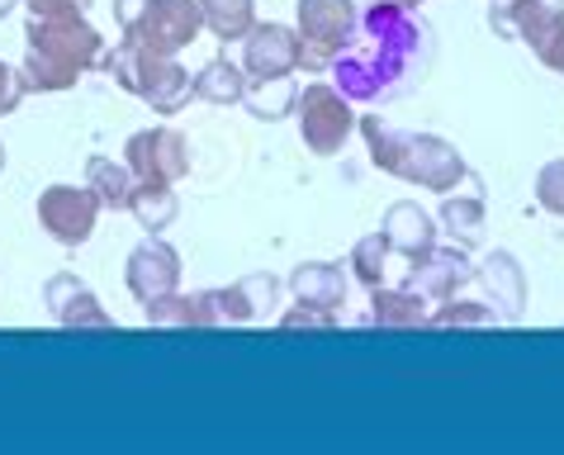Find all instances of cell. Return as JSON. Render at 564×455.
<instances>
[{
    "label": "cell",
    "instance_id": "6",
    "mask_svg": "<svg viewBox=\"0 0 564 455\" xmlns=\"http://www.w3.org/2000/svg\"><path fill=\"white\" fill-rule=\"evenodd\" d=\"M294 14H300V24H294V34H300V67L323 76L356 34V0H300Z\"/></svg>",
    "mask_w": 564,
    "mask_h": 455
},
{
    "label": "cell",
    "instance_id": "4",
    "mask_svg": "<svg viewBox=\"0 0 564 455\" xmlns=\"http://www.w3.org/2000/svg\"><path fill=\"white\" fill-rule=\"evenodd\" d=\"M100 67L115 76L119 90H129L133 100L152 105V115H162V119L181 115V109L195 100L191 72H185L171 53H152V48H143V43H133V39H119L115 48H105Z\"/></svg>",
    "mask_w": 564,
    "mask_h": 455
},
{
    "label": "cell",
    "instance_id": "23",
    "mask_svg": "<svg viewBox=\"0 0 564 455\" xmlns=\"http://www.w3.org/2000/svg\"><path fill=\"white\" fill-rule=\"evenodd\" d=\"M436 228L446 232L456 247H475L479 238H484V199L479 195H456L451 191L446 199H442V209H436Z\"/></svg>",
    "mask_w": 564,
    "mask_h": 455
},
{
    "label": "cell",
    "instance_id": "14",
    "mask_svg": "<svg viewBox=\"0 0 564 455\" xmlns=\"http://www.w3.org/2000/svg\"><path fill=\"white\" fill-rule=\"evenodd\" d=\"M494 34L527 43L531 53L564 24V0H494L489 6Z\"/></svg>",
    "mask_w": 564,
    "mask_h": 455
},
{
    "label": "cell",
    "instance_id": "29",
    "mask_svg": "<svg viewBox=\"0 0 564 455\" xmlns=\"http://www.w3.org/2000/svg\"><path fill=\"white\" fill-rule=\"evenodd\" d=\"M536 204L545 214L564 218V156H555V162H545L536 171Z\"/></svg>",
    "mask_w": 564,
    "mask_h": 455
},
{
    "label": "cell",
    "instance_id": "25",
    "mask_svg": "<svg viewBox=\"0 0 564 455\" xmlns=\"http://www.w3.org/2000/svg\"><path fill=\"white\" fill-rule=\"evenodd\" d=\"M199 14L218 43H242V34L257 24V0H199Z\"/></svg>",
    "mask_w": 564,
    "mask_h": 455
},
{
    "label": "cell",
    "instance_id": "33",
    "mask_svg": "<svg viewBox=\"0 0 564 455\" xmlns=\"http://www.w3.org/2000/svg\"><path fill=\"white\" fill-rule=\"evenodd\" d=\"M536 57H541V67H545V72H555V76H564V24L555 29V34H551V39H545V43H541V48H536Z\"/></svg>",
    "mask_w": 564,
    "mask_h": 455
},
{
    "label": "cell",
    "instance_id": "36",
    "mask_svg": "<svg viewBox=\"0 0 564 455\" xmlns=\"http://www.w3.org/2000/svg\"><path fill=\"white\" fill-rule=\"evenodd\" d=\"M0 171H6V143H0Z\"/></svg>",
    "mask_w": 564,
    "mask_h": 455
},
{
    "label": "cell",
    "instance_id": "2",
    "mask_svg": "<svg viewBox=\"0 0 564 455\" xmlns=\"http://www.w3.org/2000/svg\"><path fill=\"white\" fill-rule=\"evenodd\" d=\"M105 57V34L86 14H29L24 24V90L57 96L72 90L86 72H96Z\"/></svg>",
    "mask_w": 564,
    "mask_h": 455
},
{
    "label": "cell",
    "instance_id": "26",
    "mask_svg": "<svg viewBox=\"0 0 564 455\" xmlns=\"http://www.w3.org/2000/svg\"><path fill=\"white\" fill-rule=\"evenodd\" d=\"M294 96H300V86H294L290 76H271V82H247L242 105L252 109V119L275 123V119L294 115Z\"/></svg>",
    "mask_w": 564,
    "mask_h": 455
},
{
    "label": "cell",
    "instance_id": "3",
    "mask_svg": "<svg viewBox=\"0 0 564 455\" xmlns=\"http://www.w3.org/2000/svg\"><path fill=\"white\" fill-rule=\"evenodd\" d=\"M360 138H366V152H370V166L384 171L394 181H409L417 191H432V195H451L456 185L475 181L465 166V156L456 143L436 133H409V129H394L389 119H356Z\"/></svg>",
    "mask_w": 564,
    "mask_h": 455
},
{
    "label": "cell",
    "instance_id": "12",
    "mask_svg": "<svg viewBox=\"0 0 564 455\" xmlns=\"http://www.w3.org/2000/svg\"><path fill=\"white\" fill-rule=\"evenodd\" d=\"M469 280H475V261L456 242H446V247L436 242L417 261H409V290H417L427 304H442L451 294H460Z\"/></svg>",
    "mask_w": 564,
    "mask_h": 455
},
{
    "label": "cell",
    "instance_id": "30",
    "mask_svg": "<svg viewBox=\"0 0 564 455\" xmlns=\"http://www.w3.org/2000/svg\"><path fill=\"white\" fill-rule=\"evenodd\" d=\"M280 327H285V333H333L337 313L318 308V304H294L290 313H280Z\"/></svg>",
    "mask_w": 564,
    "mask_h": 455
},
{
    "label": "cell",
    "instance_id": "1",
    "mask_svg": "<svg viewBox=\"0 0 564 455\" xmlns=\"http://www.w3.org/2000/svg\"><path fill=\"white\" fill-rule=\"evenodd\" d=\"M432 62V29L417 10L370 0L356 6V34L341 57L327 67L333 86L351 105H389L409 90L413 72L422 76Z\"/></svg>",
    "mask_w": 564,
    "mask_h": 455
},
{
    "label": "cell",
    "instance_id": "18",
    "mask_svg": "<svg viewBox=\"0 0 564 455\" xmlns=\"http://www.w3.org/2000/svg\"><path fill=\"white\" fill-rule=\"evenodd\" d=\"M290 294L300 304H318L341 313L347 308V275H341L337 261H300L290 271Z\"/></svg>",
    "mask_w": 564,
    "mask_h": 455
},
{
    "label": "cell",
    "instance_id": "17",
    "mask_svg": "<svg viewBox=\"0 0 564 455\" xmlns=\"http://www.w3.org/2000/svg\"><path fill=\"white\" fill-rule=\"evenodd\" d=\"M214 300H218V318L224 323H257L280 304V280L265 271H252L224 290H214Z\"/></svg>",
    "mask_w": 564,
    "mask_h": 455
},
{
    "label": "cell",
    "instance_id": "13",
    "mask_svg": "<svg viewBox=\"0 0 564 455\" xmlns=\"http://www.w3.org/2000/svg\"><path fill=\"white\" fill-rule=\"evenodd\" d=\"M43 304H48L53 318L62 327H72V333H109V327H115L109 308L96 300V290H90L76 271L48 275V285H43Z\"/></svg>",
    "mask_w": 564,
    "mask_h": 455
},
{
    "label": "cell",
    "instance_id": "28",
    "mask_svg": "<svg viewBox=\"0 0 564 455\" xmlns=\"http://www.w3.org/2000/svg\"><path fill=\"white\" fill-rule=\"evenodd\" d=\"M498 323V313L489 304H475V300H442V308L427 313V327H489Z\"/></svg>",
    "mask_w": 564,
    "mask_h": 455
},
{
    "label": "cell",
    "instance_id": "15",
    "mask_svg": "<svg viewBox=\"0 0 564 455\" xmlns=\"http://www.w3.org/2000/svg\"><path fill=\"white\" fill-rule=\"evenodd\" d=\"M475 280H479V290H484V300H489V308L498 313V318H522V308H527V271H522V261H517L512 252H489L479 266H475Z\"/></svg>",
    "mask_w": 564,
    "mask_h": 455
},
{
    "label": "cell",
    "instance_id": "37",
    "mask_svg": "<svg viewBox=\"0 0 564 455\" xmlns=\"http://www.w3.org/2000/svg\"><path fill=\"white\" fill-rule=\"evenodd\" d=\"M14 6H20V0H14Z\"/></svg>",
    "mask_w": 564,
    "mask_h": 455
},
{
    "label": "cell",
    "instance_id": "31",
    "mask_svg": "<svg viewBox=\"0 0 564 455\" xmlns=\"http://www.w3.org/2000/svg\"><path fill=\"white\" fill-rule=\"evenodd\" d=\"M24 96H29V90H24V76H20V67H10V62H0V119L14 115Z\"/></svg>",
    "mask_w": 564,
    "mask_h": 455
},
{
    "label": "cell",
    "instance_id": "20",
    "mask_svg": "<svg viewBox=\"0 0 564 455\" xmlns=\"http://www.w3.org/2000/svg\"><path fill=\"white\" fill-rule=\"evenodd\" d=\"M191 82H195V100L218 105V109L242 105V96H247V72H242V62H232L228 53L209 57L205 67L191 76Z\"/></svg>",
    "mask_w": 564,
    "mask_h": 455
},
{
    "label": "cell",
    "instance_id": "9",
    "mask_svg": "<svg viewBox=\"0 0 564 455\" xmlns=\"http://www.w3.org/2000/svg\"><path fill=\"white\" fill-rule=\"evenodd\" d=\"M123 162H129L138 181L176 185L191 176V143H185L171 123H156V129H138L129 143H123Z\"/></svg>",
    "mask_w": 564,
    "mask_h": 455
},
{
    "label": "cell",
    "instance_id": "35",
    "mask_svg": "<svg viewBox=\"0 0 564 455\" xmlns=\"http://www.w3.org/2000/svg\"><path fill=\"white\" fill-rule=\"evenodd\" d=\"M14 10V0H0V20H6V14Z\"/></svg>",
    "mask_w": 564,
    "mask_h": 455
},
{
    "label": "cell",
    "instance_id": "34",
    "mask_svg": "<svg viewBox=\"0 0 564 455\" xmlns=\"http://www.w3.org/2000/svg\"><path fill=\"white\" fill-rule=\"evenodd\" d=\"M389 6H403V10H417L422 0H389Z\"/></svg>",
    "mask_w": 564,
    "mask_h": 455
},
{
    "label": "cell",
    "instance_id": "11",
    "mask_svg": "<svg viewBox=\"0 0 564 455\" xmlns=\"http://www.w3.org/2000/svg\"><path fill=\"white\" fill-rule=\"evenodd\" d=\"M242 72L247 82H271V76H294L300 72V34L290 24L257 20L242 34Z\"/></svg>",
    "mask_w": 564,
    "mask_h": 455
},
{
    "label": "cell",
    "instance_id": "19",
    "mask_svg": "<svg viewBox=\"0 0 564 455\" xmlns=\"http://www.w3.org/2000/svg\"><path fill=\"white\" fill-rule=\"evenodd\" d=\"M143 318L152 327H224L218 318V300L214 290H199V294H166V300H156L143 308Z\"/></svg>",
    "mask_w": 564,
    "mask_h": 455
},
{
    "label": "cell",
    "instance_id": "7",
    "mask_svg": "<svg viewBox=\"0 0 564 455\" xmlns=\"http://www.w3.org/2000/svg\"><path fill=\"white\" fill-rule=\"evenodd\" d=\"M356 119L360 115L351 109V100L333 82H308L294 96V123H300V138L313 156H337L356 133Z\"/></svg>",
    "mask_w": 564,
    "mask_h": 455
},
{
    "label": "cell",
    "instance_id": "5",
    "mask_svg": "<svg viewBox=\"0 0 564 455\" xmlns=\"http://www.w3.org/2000/svg\"><path fill=\"white\" fill-rule=\"evenodd\" d=\"M119 39H133L152 53H185L205 29L199 0H115Z\"/></svg>",
    "mask_w": 564,
    "mask_h": 455
},
{
    "label": "cell",
    "instance_id": "27",
    "mask_svg": "<svg viewBox=\"0 0 564 455\" xmlns=\"http://www.w3.org/2000/svg\"><path fill=\"white\" fill-rule=\"evenodd\" d=\"M347 271H351L366 290L384 285V275H389V242H384V232H366V238H360V242L351 247Z\"/></svg>",
    "mask_w": 564,
    "mask_h": 455
},
{
    "label": "cell",
    "instance_id": "21",
    "mask_svg": "<svg viewBox=\"0 0 564 455\" xmlns=\"http://www.w3.org/2000/svg\"><path fill=\"white\" fill-rule=\"evenodd\" d=\"M370 323L375 327H427V300L409 285H375L370 290Z\"/></svg>",
    "mask_w": 564,
    "mask_h": 455
},
{
    "label": "cell",
    "instance_id": "16",
    "mask_svg": "<svg viewBox=\"0 0 564 455\" xmlns=\"http://www.w3.org/2000/svg\"><path fill=\"white\" fill-rule=\"evenodd\" d=\"M384 242H389V252H399L403 261H417L427 247H436V218L422 209L417 199H399V204H389V214H384Z\"/></svg>",
    "mask_w": 564,
    "mask_h": 455
},
{
    "label": "cell",
    "instance_id": "22",
    "mask_svg": "<svg viewBox=\"0 0 564 455\" xmlns=\"http://www.w3.org/2000/svg\"><path fill=\"white\" fill-rule=\"evenodd\" d=\"M86 185L96 191L100 209L123 214V209H129V199H133L138 176L129 171V162H115V156H90V162H86Z\"/></svg>",
    "mask_w": 564,
    "mask_h": 455
},
{
    "label": "cell",
    "instance_id": "10",
    "mask_svg": "<svg viewBox=\"0 0 564 455\" xmlns=\"http://www.w3.org/2000/svg\"><path fill=\"white\" fill-rule=\"evenodd\" d=\"M123 285H129V294L143 308L166 300V294H176L181 290V252L166 238L148 232L129 252V261H123Z\"/></svg>",
    "mask_w": 564,
    "mask_h": 455
},
{
    "label": "cell",
    "instance_id": "8",
    "mask_svg": "<svg viewBox=\"0 0 564 455\" xmlns=\"http://www.w3.org/2000/svg\"><path fill=\"white\" fill-rule=\"evenodd\" d=\"M39 224L57 247H86L100 224V199L90 185H48L39 195Z\"/></svg>",
    "mask_w": 564,
    "mask_h": 455
},
{
    "label": "cell",
    "instance_id": "32",
    "mask_svg": "<svg viewBox=\"0 0 564 455\" xmlns=\"http://www.w3.org/2000/svg\"><path fill=\"white\" fill-rule=\"evenodd\" d=\"M29 14H86L96 0H20Z\"/></svg>",
    "mask_w": 564,
    "mask_h": 455
},
{
    "label": "cell",
    "instance_id": "24",
    "mask_svg": "<svg viewBox=\"0 0 564 455\" xmlns=\"http://www.w3.org/2000/svg\"><path fill=\"white\" fill-rule=\"evenodd\" d=\"M129 214L143 224V232H166L181 214V195L176 185H156V181H138L133 185V199H129Z\"/></svg>",
    "mask_w": 564,
    "mask_h": 455
}]
</instances>
